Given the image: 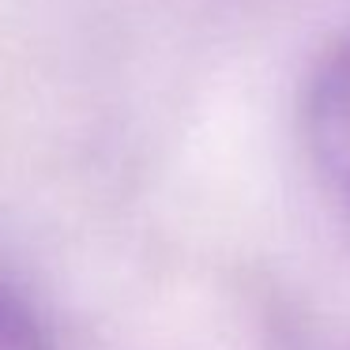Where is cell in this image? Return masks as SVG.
Here are the masks:
<instances>
[{
  "mask_svg": "<svg viewBox=\"0 0 350 350\" xmlns=\"http://www.w3.org/2000/svg\"><path fill=\"white\" fill-rule=\"evenodd\" d=\"M301 129L324 185L350 215V38L317 61L301 102Z\"/></svg>",
  "mask_w": 350,
  "mask_h": 350,
  "instance_id": "6da1fadb",
  "label": "cell"
},
{
  "mask_svg": "<svg viewBox=\"0 0 350 350\" xmlns=\"http://www.w3.org/2000/svg\"><path fill=\"white\" fill-rule=\"evenodd\" d=\"M0 350H53V339L38 312L4 286H0Z\"/></svg>",
  "mask_w": 350,
  "mask_h": 350,
  "instance_id": "7a4b0ae2",
  "label": "cell"
}]
</instances>
